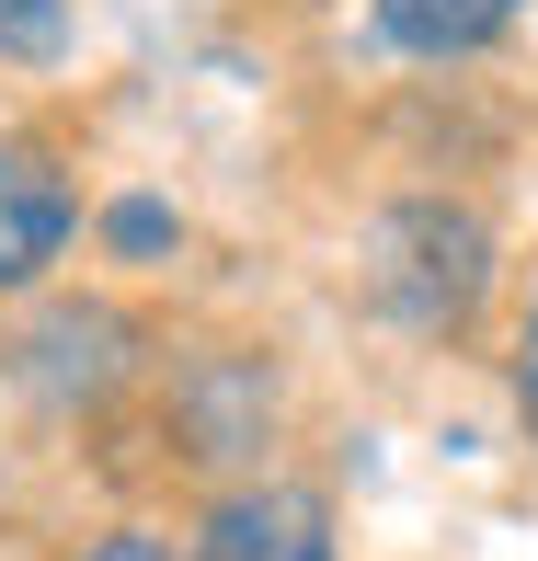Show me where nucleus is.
Segmentation results:
<instances>
[{
    "mask_svg": "<svg viewBox=\"0 0 538 561\" xmlns=\"http://www.w3.org/2000/svg\"><path fill=\"white\" fill-rule=\"evenodd\" d=\"M367 298L401 333H470L481 298H493V229L458 195H401L367 229Z\"/></svg>",
    "mask_w": 538,
    "mask_h": 561,
    "instance_id": "1",
    "label": "nucleus"
},
{
    "mask_svg": "<svg viewBox=\"0 0 538 561\" xmlns=\"http://www.w3.org/2000/svg\"><path fill=\"white\" fill-rule=\"evenodd\" d=\"M81 229V195L35 138H0V287H35Z\"/></svg>",
    "mask_w": 538,
    "mask_h": 561,
    "instance_id": "2",
    "label": "nucleus"
},
{
    "mask_svg": "<svg viewBox=\"0 0 538 561\" xmlns=\"http://www.w3.org/2000/svg\"><path fill=\"white\" fill-rule=\"evenodd\" d=\"M126 367H138V321L126 310H46L35 333H23V378H35L46 401H104L126 390Z\"/></svg>",
    "mask_w": 538,
    "mask_h": 561,
    "instance_id": "3",
    "label": "nucleus"
},
{
    "mask_svg": "<svg viewBox=\"0 0 538 561\" xmlns=\"http://www.w3.org/2000/svg\"><path fill=\"white\" fill-rule=\"evenodd\" d=\"M195 561H332V504L298 493V481H252L207 516Z\"/></svg>",
    "mask_w": 538,
    "mask_h": 561,
    "instance_id": "4",
    "label": "nucleus"
},
{
    "mask_svg": "<svg viewBox=\"0 0 538 561\" xmlns=\"http://www.w3.org/2000/svg\"><path fill=\"white\" fill-rule=\"evenodd\" d=\"M516 12L527 0H367V23L401 46V58H481Z\"/></svg>",
    "mask_w": 538,
    "mask_h": 561,
    "instance_id": "5",
    "label": "nucleus"
},
{
    "mask_svg": "<svg viewBox=\"0 0 538 561\" xmlns=\"http://www.w3.org/2000/svg\"><path fill=\"white\" fill-rule=\"evenodd\" d=\"M104 241L126 252V264H161V252H172V207H161V195H115V207H104Z\"/></svg>",
    "mask_w": 538,
    "mask_h": 561,
    "instance_id": "6",
    "label": "nucleus"
},
{
    "mask_svg": "<svg viewBox=\"0 0 538 561\" xmlns=\"http://www.w3.org/2000/svg\"><path fill=\"white\" fill-rule=\"evenodd\" d=\"M58 35H69L58 0H0V58H58Z\"/></svg>",
    "mask_w": 538,
    "mask_h": 561,
    "instance_id": "7",
    "label": "nucleus"
},
{
    "mask_svg": "<svg viewBox=\"0 0 538 561\" xmlns=\"http://www.w3.org/2000/svg\"><path fill=\"white\" fill-rule=\"evenodd\" d=\"M516 401H527V424H538V298H527V333H516Z\"/></svg>",
    "mask_w": 538,
    "mask_h": 561,
    "instance_id": "8",
    "label": "nucleus"
},
{
    "mask_svg": "<svg viewBox=\"0 0 538 561\" xmlns=\"http://www.w3.org/2000/svg\"><path fill=\"white\" fill-rule=\"evenodd\" d=\"M81 561H172V550L149 539V527H115V539H104V550H81Z\"/></svg>",
    "mask_w": 538,
    "mask_h": 561,
    "instance_id": "9",
    "label": "nucleus"
}]
</instances>
